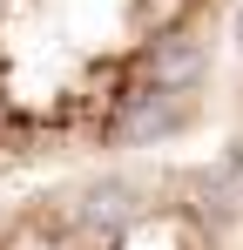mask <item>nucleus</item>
Returning a JSON list of instances; mask_svg holds the SVG:
<instances>
[{"mask_svg": "<svg viewBox=\"0 0 243 250\" xmlns=\"http://www.w3.org/2000/svg\"><path fill=\"white\" fill-rule=\"evenodd\" d=\"M237 34L243 0H0V176L196 149Z\"/></svg>", "mask_w": 243, "mask_h": 250, "instance_id": "nucleus-1", "label": "nucleus"}, {"mask_svg": "<svg viewBox=\"0 0 243 250\" xmlns=\"http://www.w3.org/2000/svg\"><path fill=\"white\" fill-rule=\"evenodd\" d=\"M0 250H243V156L156 149L7 183Z\"/></svg>", "mask_w": 243, "mask_h": 250, "instance_id": "nucleus-2", "label": "nucleus"}, {"mask_svg": "<svg viewBox=\"0 0 243 250\" xmlns=\"http://www.w3.org/2000/svg\"><path fill=\"white\" fill-rule=\"evenodd\" d=\"M230 149L243 156V34H237V82H230Z\"/></svg>", "mask_w": 243, "mask_h": 250, "instance_id": "nucleus-3", "label": "nucleus"}, {"mask_svg": "<svg viewBox=\"0 0 243 250\" xmlns=\"http://www.w3.org/2000/svg\"><path fill=\"white\" fill-rule=\"evenodd\" d=\"M0 189H7V176H0Z\"/></svg>", "mask_w": 243, "mask_h": 250, "instance_id": "nucleus-4", "label": "nucleus"}]
</instances>
